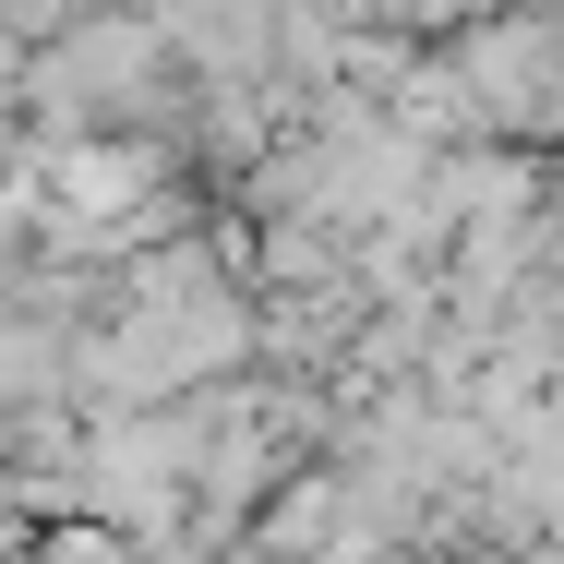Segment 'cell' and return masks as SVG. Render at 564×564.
I'll list each match as a JSON object with an SVG mask.
<instances>
[{"label": "cell", "instance_id": "1", "mask_svg": "<svg viewBox=\"0 0 564 564\" xmlns=\"http://www.w3.org/2000/svg\"><path fill=\"white\" fill-rule=\"evenodd\" d=\"M48 564H120V529H61Z\"/></svg>", "mask_w": 564, "mask_h": 564}]
</instances>
